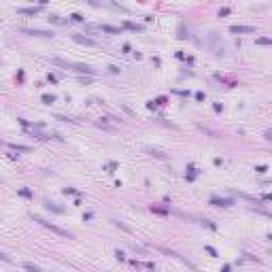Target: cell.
<instances>
[{"instance_id": "1", "label": "cell", "mask_w": 272, "mask_h": 272, "mask_svg": "<svg viewBox=\"0 0 272 272\" xmlns=\"http://www.w3.org/2000/svg\"><path fill=\"white\" fill-rule=\"evenodd\" d=\"M51 64H56V66H62V68H70V70H75V72H81V75H96V70L92 66H87V64H72V62H64V60H60V58H53L51 60Z\"/></svg>"}, {"instance_id": "2", "label": "cell", "mask_w": 272, "mask_h": 272, "mask_svg": "<svg viewBox=\"0 0 272 272\" xmlns=\"http://www.w3.org/2000/svg\"><path fill=\"white\" fill-rule=\"evenodd\" d=\"M34 221H38L43 228H47V230H51L53 234H58V236H64V238H72V234L68 232V230H62L60 225H56V223H51V221H47V219H43V217H34Z\"/></svg>"}, {"instance_id": "3", "label": "cell", "mask_w": 272, "mask_h": 272, "mask_svg": "<svg viewBox=\"0 0 272 272\" xmlns=\"http://www.w3.org/2000/svg\"><path fill=\"white\" fill-rule=\"evenodd\" d=\"M87 30H100V32H106V34H121V28L117 26H111V23H94V26H87Z\"/></svg>"}, {"instance_id": "4", "label": "cell", "mask_w": 272, "mask_h": 272, "mask_svg": "<svg viewBox=\"0 0 272 272\" xmlns=\"http://www.w3.org/2000/svg\"><path fill=\"white\" fill-rule=\"evenodd\" d=\"M230 32L232 34H255V26H230Z\"/></svg>"}, {"instance_id": "5", "label": "cell", "mask_w": 272, "mask_h": 272, "mask_svg": "<svg viewBox=\"0 0 272 272\" xmlns=\"http://www.w3.org/2000/svg\"><path fill=\"white\" fill-rule=\"evenodd\" d=\"M23 34H30V36H45V38H51L53 32L51 30H36V28H21Z\"/></svg>"}, {"instance_id": "6", "label": "cell", "mask_w": 272, "mask_h": 272, "mask_svg": "<svg viewBox=\"0 0 272 272\" xmlns=\"http://www.w3.org/2000/svg\"><path fill=\"white\" fill-rule=\"evenodd\" d=\"M72 41H77L81 45H87V47H96L98 41L96 38H89V36H81V34H72Z\"/></svg>"}, {"instance_id": "7", "label": "cell", "mask_w": 272, "mask_h": 272, "mask_svg": "<svg viewBox=\"0 0 272 272\" xmlns=\"http://www.w3.org/2000/svg\"><path fill=\"white\" fill-rule=\"evenodd\" d=\"M211 204L213 206H223V208H228L234 204V200H230V198H211Z\"/></svg>"}, {"instance_id": "8", "label": "cell", "mask_w": 272, "mask_h": 272, "mask_svg": "<svg viewBox=\"0 0 272 272\" xmlns=\"http://www.w3.org/2000/svg\"><path fill=\"white\" fill-rule=\"evenodd\" d=\"M45 208H47V211H51V213H58V215L64 213V208L56 206V202H51V200H45Z\"/></svg>"}, {"instance_id": "9", "label": "cell", "mask_w": 272, "mask_h": 272, "mask_svg": "<svg viewBox=\"0 0 272 272\" xmlns=\"http://www.w3.org/2000/svg\"><path fill=\"white\" fill-rule=\"evenodd\" d=\"M41 11V6H30V9H17V13L19 15H36Z\"/></svg>"}, {"instance_id": "10", "label": "cell", "mask_w": 272, "mask_h": 272, "mask_svg": "<svg viewBox=\"0 0 272 272\" xmlns=\"http://www.w3.org/2000/svg\"><path fill=\"white\" fill-rule=\"evenodd\" d=\"M6 147H9V149H13V151H23V153H30V147H26V145H17V142H9Z\"/></svg>"}, {"instance_id": "11", "label": "cell", "mask_w": 272, "mask_h": 272, "mask_svg": "<svg viewBox=\"0 0 272 272\" xmlns=\"http://www.w3.org/2000/svg\"><path fill=\"white\" fill-rule=\"evenodd\" d=\"M41 100H43V104H53V102H56V96H53V94H43Z\"/></svg>"}, {"instance_id": "12", "label": "cell", "mask_w": 272, "mask_h": 272, "mask_svg": "<svg viewBox=\"0 0 272 272\" xmlns=\"http://www.w3.org/2000/svg\"><path fill=\"white\" fill-rule=\"evenodd\" d=\"M123 28H128V30H138V32H142L145 28H142V26H136V23H132V21H123Z\"/></svg>"}, {"instance_id": "13", "label": "cell", "mask_w": 272, "mask_h": 272, "mask_svg": "<svg viewBox=\"0 0 272 272\" xmlns=\"http://www.w3.org/2000/svg\"><path fill=\"white\" fill-rule=\"evenodd\" d=\"M257 45H272V38H266V36H259V38H255Z\"/></svg>"}, {"instance_id": "14", "label": "cell", "mask_w": 272, "mask_h": 272, "mask_svg": "<svg viewBox=\"0 0 272 272\" xmlns=\"http://www.w3.org/2000/svg\"><path fill=\"white\" fill-rule=\"evenodd\" d=\"M23 268L28 270V272H43L38 266H34V264H23Z\"/></svg>"}, {"instance_id": "15", "label": "cell", "mask_w": 272, "mask_h": 272, "mask_svg": "<svg viewBox=\"0 0 272 272\" xmlns=\"http://www.w3.org/2000/svg\"><path fill=\"white\" fill-rule=\"evenodd\" d=\"M149 153H151V155H155V157H159V159H166V155H164L162 151H153V149H149Z\"/></svg>"}, {"instance_id": "16", "label": "cell", "mask_w": 272, "mask_h": 272, "mask_svg": "<svg viewBox=\"0 0 272 272\" xmlns=\"http://www.w3.org/2000/svg\"><path fill=\"white\" fill-rule=\"evenodd\" d=\"M64 194H66V196H68V194H70V196H79V192H77V189H72V187H64Z\"/></svg>"}, {"instance_id": "17", "label": "cell", "mask_w": 272, "mask_h": 272, "mask_svg": "<svg viewBox=\"0 0 272 272\" xmlns=\"http://www.w3.org/2000/svg\"><path fill=\"white\" fill-rule=\"evenodd\" d=\"M117 168V162H108V164H106V172H113Z\"/></svg>"}, {"instance_id": "18", "label": "cell", "mask_w": 272, "mask_h": 272, "mask_svg": "<svg viewBox=\"0 0 272 272\" xmlns=\"http://www.w3.org/2000/svg\"><path fill=\"white\" fill-rule=\"evenodd\" d=\"M19 196H23V198H32V192H30V189H19Z\"/></svg>"}, {"instance_id": "19", "label": "cell", "mask_w": 272, "mask_h": 272, "mask_svg": "<svg viewBox=\"0 0 272 272\" xmlns=\"http://www.w3.org/2000/svg\"><path fill=\"white\" fill-rule=\"evenodd\" d=\"M72 21H83V15H79V13H72Z\"/></svg>"}, {"instance_id": "20", "label": "cell", "mask_w": 272, "mask_h": 272, "mask_svg": "<svg viewBox=\"0 0 272 272\" xmlns=\"http://www.w3.org/2000/svg\"><path fill=\"white\" fill-rule=\"evenodd\" d=\"M204 249H206V253H208V255H213V257L217 255V251H215L213 247H208V244H206V247H204Z\"/></svg>"}, {"instance_id": "21", "label": "cell", "mask_w": 272, "mask_h": 272, "mask_svg": "<svg viewBox=\"0 0 272 272\" xmlns=\"http://www.w3.org/2000/svg\"><path fill=\"white\" fill-rule=\"evenodd\" d=\"M268 168L266 166H255V172H259V174H264V172H266Z\"/></svg>"}, {"instance_id": "22", "label": "cell", "mask_w": 272, "mask_h": 272, "mask_svg": "<svg viewBox=\"0 0 272 272\" xmlns=\"http://www.w3.org/2000/svg\"><path fill=\"white\" fill-rule=\"evenodd\" d=\"M228 13H230V9H228V6H223L221 11H219V17H223V15H228Z\"/></svg>"}, {"instance_id": "23", "label": "cell", "mask_w": 272, "mask_h": 272, "mask_svg": "<svg viewBox=\"0 0 272 272\" xmlns=\"http://www.w3.org/2000/svg\"><path fill=\"white\" fill-rule=\"evenodd\" d=\"M261 200H266V202H272V194H264V196H261Z\"/></svg>"}, {"instance_id": "24", "label": "cell", "mask_w": 272, "mask_h": 272, "mask_svg": "<svg viewBox=\"0 0 272 272\" xmlns=\"http://www.w3.org/2000/svg\"><path fill=\"white\" fill-rule=\"evenodd\" d=\"M47 79L51 81V83H58V77H56V75H51V72H49V77H47Z\"/></svg>"}, {"instance_id": "25", "label": "cell", "mask_w": 272, "mask_h": 272, "mask_svg": "<svg viewBox=\"0 0 272 272\" xmlns=\"http://www.w3.org/2000/svg\"><path fill=\"white\" fill-rule=\"evenodd\" d=\"M196 100H204V92H196Z\"/></svg>"}, {"instance_id": "26", "label": "cell", "mask_w": 272, "mask_h": 272, "mask_svg": "<svg viewBox=\"0 0 272 272\" xmlns=\"http://www.w3.org/2000/svg\"><path fill=\"white\" fill-rule=\"evenodd\" d=\"M92 217H94V213H85V215H83V221H87V219H92Z\"/></svg>"}, {"instance_id": "27", "label": "cell", "mask_w": 272, "mask_h": 272, "mask_svg": "<svg viewBox=\"0 0 272 272\" xmlns=\"http://www.w3.org/2000/svg\"><path fill=\"white\" fill-rule=\"evenodd\" d=\"M264 136H266V140H272V130H268V132H266Z\"/></svg>"}]
</instances>
